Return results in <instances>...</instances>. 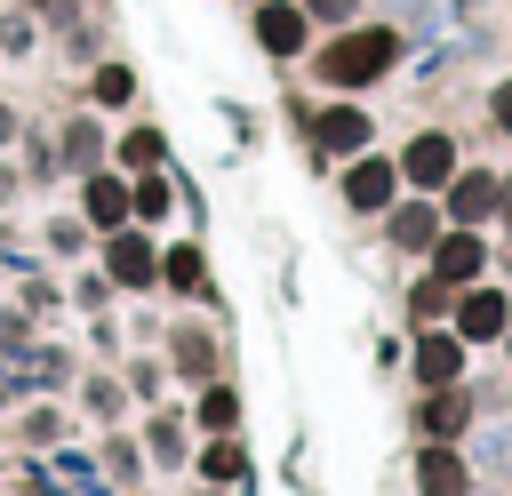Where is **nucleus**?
Segmentation results:
<instances>
[{
	"instance_id": "obj_1",
	"label": "nucleus",
	"mask_w": 512,
	"mask_h": 496,
	"mask_svg": "<svg viewBox=\"0 0 512 496\" xmlns=\"http://www.w3.org/2000/svg\"><path fill=\"white\" fill-rule=\"evenodd\" d=\"M392 56H400V32L368 24V32H344L336 48H320V80H336V88H368V80L392 72Z\"/></svg>"
},
{
	"instance_id": "obj_2",
	"label": "nucleus",
	"mask_w": 512,
	"mask_h": 496,
	"mask_svg": "<svg viewBox=\"0 0 512 496\" xmlns=\"http://www.w3.org/2000/svg\"><path fill=\"white\" fill-rule=\"evenodd\" d=\"M400 176H408V184H424V192H432V184H448V176H456V144H448V136H416V144L400 152Z\"/></svg>"
},
{
	"instance_id": "obj_3",
	"label": "nucleus",
	"mask_w": 512,
	"mask_h": 496,
	"mask_svg": "<svg viewBox=\"0 0 512 496\" xmlns=\"http://www.w3.org/2000/svg\"><path fill=\"white\" fill-rule=\"evenodd\" d=\"M256 40H264L272 56H296V48H304V8H288V0H256Z\"/></svg>"
},
{
	"instance_id": "obj_4",
	"label": "nucleus",
	"mask_w": 512,
	"mask_h": 496,
	"mask_svg": "<svg viewBox=\"0 0 512 496\" xmlns=\"http://www.w3.org/2000/svg\"><path fill=\"white\" fill-rule=\"evenodd\" d=\"M432 280H448V288L480 280V240H472V232H440V240H432Z\"/></svg>"
},
{
	"instance_id": "obj_5",
	"label": "nucleus",
	"mask_w": 512,
	"mask_h": 496,
	"mask_svg": "<svg viewBox=\"0 0 512 496\" xmlns=\"http://www.w3.org/2000/svg\"><path fill=\"white\" fill-rule=\"evenodd\" d=\"M456 328H464L472 344H488V336H504V328H512V304H504L496 288H472V296L456 304Z\"/></svg>"
},
{
	"instance_id": "obj_6",
	"label": "nucleus",
	"mask_w": 512,
	"mask_h": 496,
	"mask_svg": "<svg viewBox=\"0 0 512 496\" xmlns=\"http://www.w3.org/2000/svg\"><path fill=\"white\" fill-rule=\"evenodd\" d=\"M496 200H504V184H496V176H448V216H456V224L496 216Z\"/></svg>"
},
{
	"instance_id": "obj_7",
	"label": "nucleus",
	"mask_w": 512,
	"mask_h": 496,
	"mask_svg": "<svg viewBox=\"0 0 512 496\" xmlns=\"http://www.w3.org/2000/svg\"><path fill=\"white\" fill-rule=\"evenodd\" d=\"M104 264H112V280H128V288H144V280L160 272V256H152V240H144V232H112Z\"/></svg>"
},
{
	"instance_id": "obj_8",
	"label": "nucleus",
	"mask_w": 512,
	"mask_h": 496,
	"mask_svg": "<svg viewBox=\"0 0 512 496\" xmlns=\"http://www.w3.org/2000/svg\"><path fill=\"white\" fill-rule=\"evenodd\" d=\"M392 184H400V168H384V160H352L344 200H352V208H392Z\"/></svg>"
},
{
	"instance_id": "obj_9",
	"label": "nucleus",
	"mask_w": 512,
	"mask_h": 496,
	"mask_svg": "<svg viewBox=\"0 0 512 496\" xmlns=\"http://www.w3.org/2000/svg\"><path fill=\"white\" fill-rule=\"evenodd\" d=\"M456 368H464V352H456V336H416V384H456Z\"/></svg>"
},
{
	"instance_id": "obj_10",
	"label": "nucleus",
	"mask_w": 512,
	"mask_h": 496,
	"mask_svg": "<svg viewBox=\"0 0 512 496\" xmlns=\"http://www.w3.org/2000/svg\"><path fill=\"white\" fill-rule=\"evenodd\" d=\"M312 136H320L328 152H360V144H368V112H360V104H336V112H320Z\"/></svg>"
},
{
	"instance_id": "obj_11",
	"label": "nucleus",
	"mask_w": 512,
	"mask_h": 496,
	"mask_svg": "<svg viewBox=\"0 0 512 496\" xmlns=\"http://www.w3.org/2000/svg\"><path fill=\"white\" fill-rule=\"evenodd\" d=\"M416 488H424V496H464V464H456L448 448H424V464H416Z\"/></svg>"
},
{
	"instance_id": "obj_12",
	"label": "nucleus",
	"mask_w": 512,
	"mask_h": 496,
	"mask_svg": "<svg viewBox=\"0 0 512 496\" xmlns=\"http://www.w3.org/2000/svg\"><path fill=\"white\" fill-rule=\"evenodd\" d=\"M392 240H400V248H432V240H440V216H432L424 200H416V208H392Z\"/></svg>"
},
{
	"instance_id": "obj_13",
	"label": "nucleus",
	"mask_w": 512,
	"mask_h": 496,
	"mask_svg": "<svg viewBox=\"0 0 512 496\" xmlns=\"http://www.w3.org/2000/svg\"><path fill=\"white\" fill-rule=\"evenodd\" d=\"M424 432H432V440L464 432V392H456V384H440V392H432V408H424Z\"/></svg>"
},
{
	"instance_id": "obj_14",
	"label": "nucleus",
	"mask_w": 512,
	"mask_h": 496,
	"mask_svg": "<svg viewBox=\"0 0 512 496\" xmlns=\"http://www.w3.org/2000/svg\"><path fill=\"white\" fill-rule=\"evenodd\" d=\"M88 216H96V224H120V216H128V184H120V176H96V184H88Z\"/></svg>"
},
{
	"instance_id": "obj_15",
	"label": "nucleus",
	"mask_w": 512,
	"mask_h": 496,
	"mask_svg": "<svg viewBox=\"0 0 512 496\" xmlns=\"http://www.w3.org/2000/svg\"><path fill=\"white\" fill-rule=\"evenodd\" d=\"M200 472H208V480H240V448H232V440H216V448L200 456Z\"/></svg>"
},
{
	"instance_id": "obj_16",
	"label": "nucleus",
	"mask_w": 512,
	"mask_h": 496,
	"mask_svg": "<svg viewBox=\"0 0 512 496\" xmlns=\"http://www.w3.org/2000/svg\"><path fill=\"white\" fill-rule=\"evenodd\" d=\"M128 88H136L128 64H104V72H96V96H104V104H128Z\"/></svg>"
},
{
	"instance_id": "obj_17",
	"label": "nucleus",
	"mask_w": 512,
	"mask_h": 496,
	"mask_svg": "<svg viewBox=\"0 0 512 496\" xmlns=\"http://www.w3.org/2000/svg\"><path fill=\"white\" fill-rule=\"evenodd\" d=\"M128 208H136V216H160V208H168V184H160V176H144V184L128 192Z\"/></svg>"
},
{
	"instance_id": "obj_18",
	"label": "nucleus",
	"mask_w": 512,
	"mask_h": 496,
	"mask_svg": "<svg viewBox=\"0 0 512 496\" xmlns=\"http://www.w3.org/2000/svg\"><path fill=\"white\" fill-rule=\"evenodd\" d=\"M160 272H168V280H176V288H200V256H192V248H176V256H168V264H160Z\"/></svg>"
},
{
	"instance_id": "obj_19",
	"label": "nucleus",
	"mask_w": 512,
	"mask_h": 496,
	"mask_svg": "<svg viewBox=\"0 0 512 496\" xmlns=\"http://www.w3.org/2000/svg\"><path fill=\"white\" fill-rule=\"evenodd\" d=\"M232 416H240V400H232V392H208V400H200V424H216V432H224Z\"/></svg>"
},
{
	"instance_id": "obj_20",
	"label": "nucleus",
	"mask_w": 512,
	"mask_h": 496,
	"mask_svg": "<svg viewBox=\"0 0 512 496\" xmlns=\"http://www.w3.org/2000/svg\"><path fill=\"white\" fill-rule=\"evenodd\" d=\"M120 152H128V160H160V136H152V128H136V136L120 144Z\"/></svg>"
},
{
	"instance_id": "obj_21",
	"label": "nucleus",
	"mask_w": 512,
	"mask_h": 496,
	"mask_svg": "<svg viewBox=\"0 0 512 496\" xmlns=\"http://www.w3.org/2000/svg\"><path fill=\"white\" fill-rule=\"evenodd\" d=\"M304 16H352V0H296Z\"/></svg>"
},
{
	"instance_id": "obj_22",
	"label": "nucleus",
	"mask_w": 512,
	"mask_h": 496,
	"mask_svg": "<svg viewBox=\"0 0 512 496\" xmlns=\"http://www.w3.org/2000/svg\"><path fill=\"white\" fill-rule=\"evenodd\" d=\"M496 128H504V136H512V80H504V88H496Z\"/></svg>"
},
{
	"instance_id": "obj_23",
	"label": "nucleus",
	"mask_w": 512,
	"mask_h": 496,
	"mask_svg": "<svg viewBox=\"0 0 512 496\" xmlns=\"http://www.w3.org/2000/svg\"><path fill=\"white\" fill-rule=\"evenodd\" d=\"M496 208H504V224H512V184H504V200H496Z\"/></svg>"
},
{
	"instance_id": "obj_24",
	"label": "nucleus",
	"mask_w": 512,
	"mask_h": 496,
	"mask_svg": "<svg viewBox=\"0 0 512 496\" xmlns=\"http://www.w3.org/2000/svg\"><path fill=\"white\" fill-rule=\"evenodd\" d=\"M504 336H512V328H504Z\"/></svg>"
}]
</instances>
